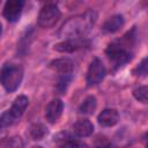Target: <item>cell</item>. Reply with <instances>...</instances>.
I'll return each instance as SVG.
<instances>
[{"label": "cell", "instance_id": "obj_11", "mask_svg": "<svg viewBox=\"0 0 148 148\" xmlns=\"http://www.w3.org/2000/svg\"><path fill=\"white\" fill-rule=\"evenodd\" d=\"M98 124L103 127L114 126L119 121V113L116 109H104L97 117Z\"/></svg>", "mask_w": 148, "mask_h": 148}, {"label": "cell", "instance_id": "obj_3", "mask_svg": "<svg viewBox=\"0 0 148 148\" xmlns=\"http://www.w3.org/2000/svg\"><path fill=\"white\" fill-rule=\"evenodd\" d=\"M128 46L130 45L124 44L120 40H116L110 43L106 47L105 53L116 67H120L132 59V52L130 51Z\"/></svg>", "mask_w": 148, "mask_h": 148}, {"label": "cell", "instance_id": "obj_6", "mask_svg": "<svg viewBox=\"0 0 148 148\" xmlns=\"http://www.w3.org/2000/svg\"><path fill=\"white\" fill-rule=\"evenodd\" d=\"M89 45H90V42L86 38H71V39H65L64 42L56 44L54 50L58 52H62V53H72L81 49L88 47Z\"/></svg>", "mask_w": 148, "mask_h": 148}, {"label": "cell", "instance_id": "obj_5", "mask_svg": "<svg viewBox=\"0 0 148 148\" xmlns=\"http://www.w3.org/2000/svg\"><path fill=\"white\" fill-rule=\"evenodd\" d=\"M106 74V69H105V66L103 65V62L101 61L99 58H94L88 67V71H87V84L89 87H92V86H96L98 84L105 76Z\"/></svg>", "mask_w": 148, "mask_h": 148}, {"label": "cell", "instance_id": "obj_14", "mask_svg": "<svg viewBox=\"0 0 148 148\" xmlns=\"http://www.w3.org/2000/svg\"><path fill=\"white\" fill-rule=\"evenodd\" d=\"M124 25V16L121 14H114L112 16H110L102 25L103 31L109 32V34H113L116 31H118L121 27Z\"/></svg>", "mask_w": 148, "mask_h": 148}, {"label": "cell", "instance_id": "obj_7", "mask_svg": "<svg viewBox=\"0 0 148 148\" xmlns=\"http://www.w3.org/2000/svg\"><path fill=\"white\" fill-rule=\"evenodd\" d=\"M24 6V1L22 0H8L3 7V17L9 22H16Z\"/></svg>", "mask_w": 148, "mask_h": 148}, {"label": "cell", "instance_id": "obj_21", "mask_svg": "<svg viewBox=\"0 0 148 148\" xmlns=\"http://www.w3.org/2000/svg\"><path fill=\"white\" fill-rule=\"evenodd\" d=\"M32 148H43V147H42V146H34Z\"/></svg>", "mask_w": 148, "mask_h": 148}, {"label": "cell", "instance_id": "obj_18", "mask_svg": "<svg viewBox=\"0 0 148 148\" xmlns=\"http://www.w3.org/2000/svg\"><path fill=\"white\" fill-rule=\"evenodd\" d=\"M133 96L139 102L147 103V97H148V88H147V86H141V87L135 88L133 90Z\"/></svg>", "mask_w": 148, "mask_h": 148}, {"label": "cell", "instance_id": "obj_10", "mask_svg": "<svg viewBox=\"0 0 148 148\" xmlns=\"http://www.w3.org/2000/svg\"><path fill=\"white\" fill-rule=\"evenodd\" d=\"M49 67L60 75H71L74 69V62L68 58H60L52 60Z\"/></svg>", "mask_w": 148, "mask_h": 148}, {"label": "cell", "instance_id": "obj_12", "mask_svg": "<svg viewBox=\"0 0 148 148\" xmlns=\"http://www.w3.org/2000/svg\"><path fill=\"white\" fill-rule=\"evenodd\" d=\"M73 133L77 138H86L92 134L94 132V125L90 120L88 119H79L77 121L74 123L73 127Z\"/></svg>", "mask_w": 148, "mask_h": 148}, {"label": "cell", "instance_id": "obj_22", "mask_svg": "<svg viewBox=\"0 0 148 148\" xmlns=\"http://www.w3.org/2000/svg\"><path fill=\"white\" fill-rule=\"evenodd\" d=\"M1 32H2V25H1V23H0V35H1Z\"/></svg>", "mask_w": 148, "mask_h": 148}, {"label": "cell", "instance_id": "obj_9", "mask_svg": "<svg viewBox=\"0 0 148 148\" xmlns=\"http://www.w3.org/2000/svg\"><path fill=\"white\" fill-rule=\"evenodd\" d=\"M54 143L57 148H80L81 142L68 132H61L54 136Z\"/></svg>", "mask_w": 148, "mask_h": 148}, {"label": "cell", "instance_id": "obj_15", "mask_svg": "<svg viewBox=\"0 0 148 148\" xmlns=\"http://www.w3.org/2000/svg\"><path fill=\"white\" fill-rule=\"evenodd\" d=\"M28 134L31 140H42L47 134V128L42 123H34L29 126Z\"/></svg>", "mask_w": 148, "mask_h": 148}, {"label": "cell", "instance_id": "obj_2", "mask_svg": "<svg viewBox=\"0 0 148 148\" xmlns=\"http://www.w3.org/2000/svg\"><path fill=\"white\" fill-rule=\"evenodd\" d=\"M23 79V67L18 64L7 62L0 69V83L2 87L12 92L15 91Z\"/></svg>", "mask_w": 148, "mask_h": 148}, {"label": "cell", "instance_id": "obj_8", "mask_svg": "<svg viewBox=\"0 0 148 148\" xmlns=\"http://www.w3.org/2000/svg\"><path fill=\"white\" fill-rule=\"evenodd\" d=\"M64 110V103L60 98H53L45 108V118L49 123L54 124L61 116Z\"/></svg>", "mask_w": 148, "mask_h": 148}, {"label": "cell", "instance_id": "obj_16", "mask_svg": "<svg viewBox=\"0 0 148 148\" xmlns=\"http://www.w3.org/2000/svg\"><path fill=\"white\" fill-rule=\"evenodd\" d=\"M97 106V101L95 96H88L83 99L81 105L79 106V112L82 114H91Z\"/></svg>", "mask_w": 148, "mask_h": 148}, {"label": "cell", "instance_id": "obj_4", "mask_svg": "<svg viewBox=\"0 0 148 148\" xmlns=\"http://www.w3.org/2000/svg\"><path fill=\"white\" fill-rule=\"evenodd\" d=\"M60 16L61 13L58 6L54 3H47L40 9L38 14V25L44 29L52 28L59 21Z\"/></svg>", "mask_w": 148, "mask_h": 148}, {"label": "cell", "instance_id": "obj_17", "mask_svg": "<svg viewBox=\"0 0 148 148\" xmlns=\"http://www.w3.org/2000/svg\"><path fill=\"white\" fill-rule=\"evenodd\" d=\"M3 148H24V142L20 136H12L7 138L2 142Z\"/></svg>", "mask_w": 148, "mask_h": 148}, {"label": "cell", "instance_id": "obj_20", "mask_svg": "<svg viewBox=\"0 0 148 148\" xmlns=\"http://www.w3.org/2000/svg\"><path fill=\"white\" fill-rule=\"evenodd\" d=\"M134 73L136 75L140 76H146L147 74V59H142V61L139 64V66H136V68L134 69Z\"/></svg>", "mask_w": 148, "mask_h": 148}, {"label": "cell", "instance_id": "obj_1", "mask_svg": "<svg viewBox=\"0 0 148 148\" xmlns=\"http://www.w3.org/2000/svg\"><path fill=\"white\" fill-rule=\"evenodd\" d=\"M97 14L92 9L69 17L60 28L59 36L65 39L71 38H84V36L90 31L95 24Z\"/></svg>", "mask_w": 148, "mask_h": 148}, {"label": "cell", "instance_id": "obj_13", "mask_svg": "<svg viewBox=\"0 0 148 148\" xmlns=\"http://www.w3.org/2000/svg\"><path fill=\"white\" fill-rule=\"evenodd\" d=\"M28 104H29L28 97L24 96V95H20V96H17V97L14 99V102H13L10 109H8V111H9V113L14 117V119L17 120V119L21 118L22 114L24 113L25 109L28 108Z\"/></svg>", "mask_w": 148, "mask_h": 148}, {"label": "cell", "instance_id": "obj_19", "mask_svg": "<svg viewBox=\"0 0 148 148\" xmlns=\"http://www.w3.org/2000/svg\"><path fill=\"white\" fill-rule=\"evenodd\" d=\"M71 77H72V75H61V77L59 79V81L57 83V89L60 94H64L66 91V88H67L68 83L71 82Z\"/></svg>", "mask_w": 148, "mask_h": 148}]
</instances>
